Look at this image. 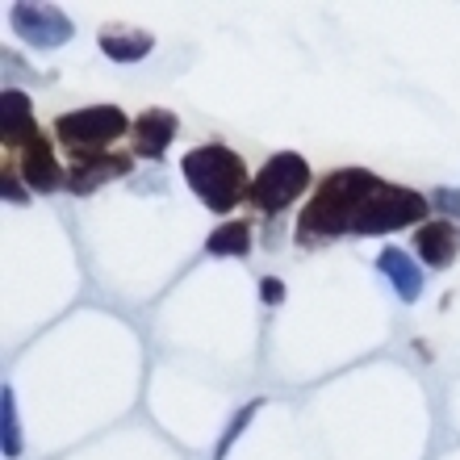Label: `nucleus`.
Returning <instances> with one entry per match:
<instances>
[{"label": "nucleus", "instance_id": "nucleus-1", "mask_svg": "<svg viewBox=\"0 0 460 460\" xmlns=\"http://www.w3.org/2000/svg\"><path fill=\"white\" fill-rule=\"evenodd\" d=\"M376 176L368 168H340L331 172L327 181L314 189V197L305 201L302 218H297V243L314 247L323 239H340L356 226V214L364 209V201L376 193Z\"/></svg>", "mask_w": 460, "mask_h": 460}, {"label": "nucleus", "instance_id": "nucleus-2", "mask_svg": "<svg viewBox=\"0 0 460 460\" xmlns=\"http://www.w3.org/2000/svg\"><path fill=\"white\" fill-rule=\"evenodd\" d=\"M181 172H184V181H189V189L197 193V201L206 209H214V214H230L247 197V189H252L243 159L222 143L184 151Z\"/></svg>", "mask_w": 460, "mask_h": 460}, {"label": "nucleus", "instance_id": "nucleus-3", "mask_svg": "<svg viewBox=\"0 0 460 460\" xmlns=\"http://www.w3.org/2000/svg\"><path fill=\"white\" fill-rule=\"evenodd\" d=\"M431 214V201L414 189H402V184H376V193L364 201V209L356 214V226L351 234H394L402 226H414Z\"/></svg>", "mask_w": 460, "mask_h": 460}, {"label": "nucleus", "instance_id": "nucleus-4", "mask_svg": "<svg viewBox=\"0 0 460 460\" xmlns=\"http://www.w3.org/2000/svg\"><path fill=\"white\" fill-rule=\"evenodd\" d=\"M310 189V164H305L297 151H280L264 164V168L252 176V189H247V201L264 214H280L285 206H293L297 197Z\"/></svg>", "mask_w": 460, "mask_h": 460}, {"label": "nucleus", "instance_id": "nucleus-5", "mask_svg": "<svg viewBox=\"0 0 460 460\" xmlns=\"http://www.w3.org/2000/svg\"><path fill=\"white\" fill-rule=\"evenodd\" d=\"M126 130H130V121L118 105H88V110H72L55 118V138L63 146H72V155L105 151V143H118Z\"/></svg>", "mask_w": 460, "mask_h": 460}, {"label": "nucleus", "instance_id": "nucleus-6", "mask_svg": "<svg viewBox=\"0 0 460 460\" xmlns=\"http://www.w3.org/2000/svg\"><path fill=\"white\" fill-rule=\"evenodd\" d=\"M9 22L17 30V38L38 50H55L63 42H72V34H75L67 13L50 9V4H9Z\"/></svg>", "mask_w": 460, "mask_h": 460}, {"label": "nucleus", "instance_id": "nucleus-7", "mask_svg": "<svg viewBox=\"0 0 460 460\" xmlns=\"http://www.w3.org/2000/svg\"><path fill=\"white\" fill-rule=\"evenodd\" d=\"M130 164H134L130 155L80 151V155H75V164L67 168V189H72L75 197H88V193H97L105 181H113V176H126V172H130Z\"/></svg>", "mask_w": 460, "mask_h": 460}, {"label": "nucleus", "instance_id": "nucleus-8", "mask_svg": "<svg viewBox=\"0 0 460 460\" xmlns=\"http://www.w3.org/2000/svg\"><path fill=\"white\" fill-rule=\"evenodd\" d=\"M25 181L30 193H55V189H67V172L59 168V159H55V146L47 143V134H38L34 143L22 151V172H17Z\"/></svg>", "mask_w": 460, "mask_h": 460}, {"label": "nucleus", "instance_id": "nucleus-9", "mask_svg": "<svg viewBox=\"0 0 460 460\" xmlns=\"http://www.w3.org/2000/svg\"><path fill=\"white\" fill-rule=\"evenodd\" d=\"M38 134L42 130H38V121H34L30 97H25L22 88H4V97H0V138H4V146L22 155Z\"/></svg>", "mask_w": 460, "mask_h": 460}, {"label": "nucleus", "instance_id": "nucleus-10", "mask_svg": "<svg viewBox=\"0 0 460 460\" xmlns=\"http://www.w3.org/2000/svg\"><path fill=\"white\" fill-rule=\"evenodd\" d=\"M176 138V113L168 110H146L134 121V155L138 159H159Z\"/></svg>", "mask_w": 460, "mask_h": 460}, {"label": "nucleus", "instance_id": "nucleus-11", "mask_svg": "<svg viewBox=\"0 0 460 460\" xmlns=\"http://www.w3.org/2000/svg\"><path fill=\"white\" fill-rule=\"evenodd\" d=\"M456 226H452L448 218L439 222H423V226L414 230V252H419V260L431 268H448L452 260H456Z\"/></svg>", "mask_w": 460, "mask_h": 460}, {"label": "nucleus", "instance_id": "nucleus-12", "mask_svg": "<svg viewBox=\"0 0 460 460\" xmlns=\"http://www.w3.org/2000/svg\"><path fill=\"white\" fill-rule=\"evenodd\" d=\"M376 268H381V272L389 277L394 293H398L406 305H414L419 297H423V268L414 264V260L402 252V247H385V252L376 255Z\"/></svg>", "mask_w": 460, "mask_h": 460}, {"label": "nucleus", "instance_id": "nucleus-13", "mask_svg": "<svg viewBox=\"0 0 460 460\" xmlns=\"http://www.w3.org/2000/svg\"><path fill=\"white\" fill-rule=\"evenodd\" d=\"M151 47H155V38L146 30H126V25H105L101 30V50L113 63H138L151 55Z\"/></svg>", "mask_w": 460, "mask_h": 460}, {"label": "nucleus", "instance_id": "nucleus-14", "mask_svg": "<svg viewBox=\"0 0 460 460\" xmlns=\"http://www.w3.org/2000/svg\"><path fill=\"white\" fill-rule=\"evenodd\" d=\"M206 252L209 255H247V252H252V226H247L243 218L222 222V226L209 230Z\"/></svg>", "mask_w": 460, "mask_h": 460}, {"label": "nucleus", "instance_id": "nucleus-15", "mask_svg": "<svg viewBox=\"0 0 460 460\" xmlns=\"http://www.w3.org/2000/svg\"><path fill=\"white\" fill-rule=\"evenodd\" d=\"M0 452L9 460L22 456V427H17V398L13 389H0Z\"/></svg>", "mask_w": 460, "mask_h": 460}, {"label": "nucleus", "instance_id": "nucleus-16", "mask_svg": "<svg viewBox=\"0 0 460 460\" xmlns=\"http://www.w3.org/2000/svg\"><path fill=\"white\" fill-rule=\"evenodd\" d=\"M260 406H264V402L255 398V402H247V406H243V411H234V423L226 427V431H222V439H218V448H214V460H226V452H230V444H234V439L243 436V427L252 423V414L260 411Z\"/></svg>", "mask_w": 460, "mask_h": 460}, {"label": "nucleus", "instance_id": "nucleus-17", "mask_svg": "<svg viewBox=\"0 0 460 460\" xmlns=\"http://www.w3.org/2000/svg\"><path fill=\"white\" fill-rule=\"evenodd\" d=\"M427 201H431V209H436V214H448V222L460 218V189H436Z\"/></svg>", "mask_w": 460, "mask_h": 460}, {"label": "nucleus", "instance_id": "nucleus-18", "mask_svg": "<svg viewBox=\"0 0 460 460\" xmlns=\"http://www.w3.org/2000/svg\"><path fill=\"white\" fill-rule=\"evenodd\" d=\"M260 297H264V305H280L285 302V285L277 277H264L260 280Z\"/></svg>", "mask_w": 460, "mask_h": 460}, {"label": "nucleus", "instance_id": "nucleus-19", "mask_svg": "<svg viewBox=\"0 0 460 460\" xmlns=\"http://www.w3.org/2000/svg\"><path fill=\"white\" fill-rule=\"evenodd\" d=\"M4 201H30V189L22 184V176H13V172H4Z\"/></svg>", "mask_w": 460, "mask_h": 460}]
</instances>
